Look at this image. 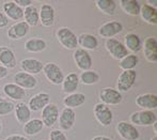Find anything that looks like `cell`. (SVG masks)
<instances>
[{"mask_svg":"<svg viewBox=\"0 0 157 140\" xmlns=\"http://www.w3.org/2000/svg\"><path fill=\"white\" fill-rule=\"evenodd\" d=\"M56 37L59 43L68 50H75L78 48L77 35L67 27H61L57 30Z\"/></svg>","mask_w":157,"mask_h":140,"instance_id":"obj_1","label":"cell"},{"mask_svg":"<svg viewBox=\"0 0 157 140\" xmlns=\"http://www.w3.org/2000/svg\"><path fill=\"white\" fill-rule=\"evenodd\" d=\"M129 123L132 125H139V126H151L156 123L157 117L156 113L152 110H139L135 111L129 115Z\"/></svg>","mask_w":157,"mask_h":140,"instance_id":"obj_2","label":"cell"},{"mask_svg":"<svg viewBox=\"0 0 157 140\" xmlns=\"http://www.w3.org/2000/svg\"><path fill=\"white\" fill-rule=\"evenodd\" d=\"M93 113L96 121L104 127H108L113 121V112L109 106L103 103H97L93 107Z\"/></svg>","mask_w":157,"mask_h":140,"instance_id":"obj_3","label":"cell"},{"mask_svg":"<svg viewBox=\"0 0 157 140\" xmlns=\"http://www.w3.org/2000/svg\"><path fill=\"white\" fill-rule=\"evenodd\" d=\"M98 97L101 99V103L107 106H117L122 103L123 101L122 93L111 87H105L101 89L99 91Z\"/></svg>","mask_w":157,"mask_h":140,"instance_id":"obj_4","label":"cell"},{"mask_svg":"<svg viewBox=\"0 0 157 140\" xmlns=\"http://www.w3.org/2000/svg\"><path fill=\"white\" fill-rule=\"evenodd\" d=\"M43 73L47 80L52 84H61L64 79V74L61 68L55 62H47L43 66Z\"/></svg>","mask_w":157,"mask_h":140,"instance_id":"obj_5","label":"cell"},{"mask_svg":"<svg viewBox=\"0 0 157 140\" xmlns=\"http://www.w3.org/2000/svg\"><path fill=\"white\" fill-rule=\"evenodd\" d=\"M105 47L106 50L110 54V56L113 58V59L119 60V61L128 55V50L126 49L124 44L120 40L114 39V37L106 40Z\"/></svg>","mask_w":157,"mask_h":140,"instance_id":"obj_6","label":"cell"},{"mask_svg":"<svg viewBox=\"0 0 157 140\" xmlns=\"http://www.w3.org/2000/svg\"><path fill=\"white\" fill-rule=\"evenodd\" d=\"M137 78V72L135 70L122 71L117 80V90L120 92H128L134 87Z\"/></svg>","mask_w":157,"mask_h":140,"instance_id":"obj_7","label":"cell"},{"mask_svg":"<svg viewBox=\"0 0 157 140\" xmlns=\"http://www.w3.org/2000/svg\"><path fill=\"white\" fill-rule=\"evenodd\" d=\"M73 59H74L77 68L82 72L91 70L92 65H93V60H92L90 52L86 49H82V48H77V49L74 50Z\"/></svg>","mask_w":157,"mask_h":140,"instance_id":"obj_8","label":"cell"},{"mask_svg":"<svg viewBox=\"0 0 157 140\" xmlns=\"http://www.w3.org/2000/svg\"><path fill=\"white\" fill-rule=\"evenodd\" d=\"M116 130L124 140H138L140 138V133L137 127L127 121H120L117 124Z\"/></svg>","mask_w":157,"mask_h":140,"instance_id":"obj_9","label":"cell"},{"mask_svg":"<svg viewBox=\"0 0 157 140\" xmlns=\"http://www.w3.org/2000/svg\"><path fill=\"white\" fill-rule=\"evenodd\" d=\"M123 31V25L119 21H110L99 26L98 34L104 39H112Z\"/></svg>","mask_w":157,"mask_h":140,"instance_id":"obj_10","label":"cell"},{"mask_svg":"<svg viewBox=\"0 0 157 140\" xmlns=\"http://www.w3.org/2000/svg\"><path fill=\"white\" fill-rule=\"evenodd\" d=\"M13 80H14V84L19 86L21 88H23L24 90H31V89H34L37 87V84H39V80L36 79V77L33 76V75H30L26 72H23V71H19V72L15 73L14 77H13Z\"/></svg>","mask_w":157,"mask_h":140,"instance_id":"obj_11","label":"cell"},{"mask_svg":"<svg viewBox=\"0 0 157 140\" xmlns=\"http://www.w3.org/2000/svg\"><path fill=\"white\" fill-rule=\"evenodd\" d=\"M58 122L60 130L63 132H67V130H72L75 125V122H76V113H75L74 109L64 107L61 110V112L59 113Z\"/></svg>","mask_w":157,"mask_h":140,"instance_id":"obj_12","label":"cell"},{"mask_svg":"<svg viewBox=\"0 0 157 140\" xmlns=\"http://www.w3.org/2000/svg\"><path fill=\"white\" fill-rule=\"evenodd\" d=\"M59 108L56 104L49 103L46 107L42 109V122L44 126L52 127L57 123L59 118Z\"/></svg>","mask_w":157,"mask_h":140,"instance_id":"obj_13","label":"cell"},{"mask_svg":"<svg viewBox=\"0 0 157 140\" xmlns=\"http://www.w3.org/2000/svg\"><path fill=\"white\" fill-rule=\"evenodd\" d=\"M144 58L151 63L157 62V40L155 37H147L142 43Z\"/></svg>","mask_w":157,"mask_h":140,"instance_id":"obj_14","label":"cell"},{"mask_svg":"<svg viewBox=\"0 0 157 140\" xmlns=\"http://www.w3.org/2000/svg\"><path fill=\"white\" fill-rule=\"evenodd\" d=\"M40 23L44 27H52L55 24V18H56V12L52 4L43 3L40 8L39 11Z\"/></svg>","mask_w":157,"mask_h":140,"instance_id":"obj_15","label":"cell"},{"mask_svg":"<svg viewBox=\"0 0 157 140\" xmlns=\"http://www.w3.org/2000/svg\"><path fill=\"white\" fill-rule=\"evenodd\" d=\"M3 14L8 17V19H12L15 21H21L24 18V9L17 6L14 1H6L2 4Z\"/></svg>","mask_w":157,"mask_h":140,"instance_id":"obj_16","label":"cell"},{"mask_svg":"<svg viewBox=\"0 0 157 140\" xmlns=\"http://www.w3.org/2000/svg\"><path fill=\"white\" fill-rule=\"evenodd\" d=\"M50 103V95L46 92H40L34 94L31 99L28 102V107L30 108L31 111H40L43 109L44 107L48 105Z\"/></svg>","mask_w":157,"mask_h":140,"instance_id":"obj_17","label":"cell"},{"mask_svg":"<svg viewBox=\"0 0 157 140\" xmlns=\"http://www.w3.org/2000/svg\"><path fill=\"white\" fill-rule=\"evenodd\" d=\"M30 27L25 23V21H17L13 24L10 28L8 29L6 35L12 41H18V40L25 37L29 32Z\"/></svg>","mask_w":157,"mask_h":140,"instance_id":"obj_18","label":"cell"},{"mask_svg":"<svg viewBox=\"0 0 157 140\" xmlns=\"http://www.w3.org/2000/svg\"><path fill=\"white\" fill-rule=\"evenodd\" d=\"M138 107L145 110H153L157 108V95L155 93H143L139 94L135 99Z\"/></svg>","mask_w":157,"mask_h":140,"instance_id":"obj_19","label":"cell"},{"mask_svg":"<svg viewBox=\"0 0 157 140\" xmlns=\"http://www.w3.org/2000/svg\"><path fill=\"white\" fill-rule=\"evenodd\" d=\"M17 64L15 52L8 46H0V65L6 68H14Z\"/></svg>","mask_w":157,"mask_h":140,"instance_id":"obj_20","label":"cell"},{"mask_svg":"<svg viewBox=\"0 0 157 140\" xmlns=\"http://www.w3.org/2000/svg\"><path fill=\"white\" fill-rule=\"evenodd\" d=\"M44 64L40 60L34 58H26L21 61V68L23 72H26L30 75H36L43 71Z\"/></svg>","mask_w":157,"mask_h":140,"instance_id":"obj_21","label":"cell"},{"mask_svg":"<svg viewBox=\"0 0 157 140\" xmlns=\"http://www.w3.org/2000/svg\"><path fill=\"white\" fill-rule=\"evenodd\" d=\"M124 46L127 50L132 52V54L136 55L142 49V40L140 39L137 33L135 32H128L124 37Z\"/></svg>","mask_w":157,"mask_h":140,"instance_id":"obj_22","label":"cell"},{"mask_svg":"<svg viewBox=\"0 0 157 140\" xmlns=\"http://www.w3.org/2000/svg\"><path fill=\"white\" fill-rule=\"evenodd\" d=\"M77 42L80 48L86 50H95L98 46V40L91 33H81L77 37Z\"/></svg>","mask_w":157,"mask_h":140,"instance_id":"obj_23","label":"cell"},{"mask_svg":"<svg viewBox=\"0 0 157 140\" xmlns=\"http://www.w3.org/2000/svg\"><path fill=\"white\" fill-rule=\"evenodd\" d=\"M3 93L12 101H21L26 96V91L14 83L6 84L3 86Z\"/></svg>","mask_w":157,"mask_h":140,"instance_id":"obj_24","label":"cell"},{"mask_svg":"<svg viewBox=\"0 0 157 140\" xmlns=\"http://www.w3.org/2000/svg\"><path fill=\"white\" fill-rule=\"evenodd\" d=\"M62 90L66 94L76 92L79 86V76L75 72L68 73L66 76H64V79L62 81Z\"/></svg>","mask_w":157,"mask_h":140,"instance_id":"obj_25","label":"cell"},{"mask_svg":"<svg viewBox=\"0 0 157 140\" xmlns=\"http://www.w3.org/2000/svg\"><path fill=\"white\" fill-rule=\"evenodd\" d=\"M15 118L19 124H25L31 119V110L28 107V105L24 102H19L15 105L14 108Z\"/></svg>","mask_w":157,"mask_h":140,"instance_id":"obj_26","label":"cell"},{"mask_svg":"<svg viewBox=\"0 0 157 140\" xmlns=\"http://www.w3.org/2000/svg\"><path fill=\"white\" fill-rule=\"evenodd\" d=\"M86 102V95L80 92H74L67 94L63 99V104L65 107L74 109V108H78L82 106Z\"/></svg>","mask_w":157,"mask_h":140,"instance_id":"obj_27","label":"cell"},{"mask_svg":"<svg viewBox=\"0 0 157 140\" xmlns=\"http://www.w3.org/2000/svg\"><path fill=\"white\" fill-rule=\"evenodd\" d=\"M140 17L143 21L149 25H157V10L156 8L149 6L147 3L141 6L140 9Z\"/></svg>","mask_w":157,"mask_h":140,"instance_id":"obj_28","label":"cell"},{"mask_svg":"<svg viewBox=\"0 0 157 140\" xmlns=\"http://www.w3.org/2000/svg\"><path fill=\"white\" fill-rule=\"evenodd\" d=\"M24 21L29 27H36L40 24L39 9L33 6V4L24 9Z\"/></svg>","mask_w":157,"mask_h":140,"instance_id":"obj_29","label":"cell"},{"mask_svg":"<svg viewBox=\"0 0 157 140\" xmlns=\"http://www.w3.org/2000/svg\"><path fill=\"white\" fill-rule=\"evenodd\" d=\"M47 48V43L41 37H31L25 42V49L28 52H41Z\"/></svg>","mask_w":157,"mask_h":140,"instance_id":"obj_30","label":"cell"},{"mask_svg":"<svg viewBox=\"0 0 157 140\" xmlns=\"http://www.w3.org/2000/svg\"><path fill=\"white\" fill-rule=\"evenodd\" d=\"M44 124L41 119H30L27 123L24 124V133L27 136H36L43 130Z\"/></svg>","mask_w":157,"mask_h":140,"instance_id":"obj_31","label":"cell"},{"mask_svg":"<svg viewBox=\"0 0 157 140\" xmlns=\"http://www.w3.org/2000/svg\"><path fill=\"white\" fill-rule=\"evenodd\" d=\"M120 6L126 14L130 16H138L140 14L141 4L137 0H121Z\"/></svg>","mask_w":157,"mask_h":140,"instance_id":"obj_32","label":"cell"},{"mask_svg":"<svg viewBox=\"0 0 157 140\" xmlns=\"http://www.w3.org/2000/svg\"><path fill=\"white\" fill-rule=\"evenodd\" d=\"M95 4H96V8L105 15L113 16L116 13L117 2L114 0H96Z\"/></svg>","mask_w":157,"mask_h":140,"instance_id":"obj_33","label":"cell"},{"mask_svg":"<svg viewBox=\"0 0 157 140\" xmlns=\"http://www.w3.org/2000/svg\"><path fill=\"white\" fill-rule=\"evenodd\" d=\"M99 79H101V76H99V74L96 71L88 70V71H83L80 74V76H79V83L86 84V86H92V84L98 83Z\"/></svg>","mask_w":157,"mask_h":140,"instance_id":"obj_34","label":"cell"},{"mask_svg":"<svg viewBox=\"0 0 157 140\" xmlns=\"http://www.w3.org/2000/svg\"><path fill=\"white\" fill-rule=\"evenodd\" d=\"M138 62H139V59L136 55L128 54L126 57H124L123 59L120 60V62H119V66H120L123 71L135 70V68L137 66Z\"/></svg>","mask_w":157,"mask_h":140,"instance_id":"obj_35","label":"cell"},{"mask_svg":"<svg viewBox=\"0 0 157 140\" xmlns=\"http://www.w3.org/2000/svg\"><path fill=\"white\" fill-rule=\"evenodd\" d=\"M15 105L13 102L0 99V117L8 115L14 111Z\"/></svg>","mask_w":157,"mask_h":140,"instance_id":"obj_36","label":"cell"},{"mask_svg":"<svg viewBox=\"0 0 157 140\" xmlns=\"http://www.w3.org/2000/svg\"><path fill=\"white\" fill-rule=\"evenodd\" d=\"M49 140H67V137L63 130H52L49 133Z\"/></svg>","mask_w":157,"mask_h":140,"instance_id":"obj_37","label":"cell"},{"mask_svg":"<svg viewBox=\"0 0 157 140\" xmlns=\"http://www.w3.org/2000/svg\"><path fill=\"white\" fill-rule=\"evenodd\" d=\"M14 2L17 4V6H19L21 8H23V9H26V8H28V6H32L31 0H15Z\"/></svg>","mask_w":157,"mask_h":140,"instance_id":"obj_38","label":"cell"},{"mask_svg":"<svg viewBox=\"0 0 157 140\" xmlns=\"http://www.w3.org/2000/svg\"><path fill=\"white\" fill-rule=\"evenodd\" d=\"M4 140H29L26 136L23 135H18V134H13V135H9L8 137H6Z\"/></svg>","mask_w":157,"mask_h":140,"instance_id":"obj_39","label":"cell"},{"mask_svg":"<svg viewBox=\"0 0 157 140\" xmlns=\"http://www.w3.org/2000/svg\"><path fill=\"white\" fill-rule=\"evenodd\" d=\"M9 24V19L6 15L3 14V12L0 11V29L6 28V26Z\"/></svg>","mask_w":157,"mask_h":140,"instance_id":"obj_40","label":"cell"},{"mask_svg":"<svg viewBox=\"0 0 157 140\" xmlns=\"http://www.w3.org/2000/svg\"><path fill=\"white\" fill-rule=\"evenodd\" d=\"M8 76V68L0 65V79H3Z\"/></svg>","mask_w":157,"mask_h":140,"instance_id":"obj_41","label":"cell"},{"mask_svg":"<svg viewBox=\"0 0 157 140\" xmlns=\"http://www.w3.org/2000/svg\"><path fill=\"white\" fill-rule=\"evenodd\" d=\"M92 140H112L111 138L107 136H103V135H98V136H94Z\"/></svg>","mask_w":157,"mask_h":140,"instance_id":"obj_42","label":"cell"},{"mask_svg":"<svg viewBox=\"0 0 157 140\" xmlns=\"http://www.w3.org/2000/svg\"><path fill=\"white\" fill-rule=\"evenodd\" d=\"M153 126H154V133H155V135H156V133H157V124H153Z\"/></svg>","mask_w":157,"mask_h":140,"instance_id":"obj_43","label":"cell"},{"mask_svg":"<svg viewBox=\"0 0 157 140\" xmlns=\"http://www.w3.org/2000/svg\"><path fill=\"white\" fill-rule=\"evenodd\" d=\"M1 130H2V122H1V120H0V133H1Z\"/></svg>","mask_w":157,"mask_h":140,"instance_id":"obj_44","label":"cell"},{"mask_svg":"<svg viewBox=\"0 0 157 140\" xmlns=\"http://www.w3.org/2000/svg\"><path fill=\"white\" fill-rule=\"evenodd\" d=\"M151 140H157V135H155V136H154V137H152Z\"/></svg>","mask_w":157,"mask_h":140,"instance_id":"obj_45","label":"cell"},{"mask_svg":"<svg viewBox=\"0 0 157 140\" xmlns=\"http://www.w3.org/2000/svg\"><path fill=\"white\" fill-rule=\"evenodd\" d=\"M1 94H2V92H1V86H0V97H1Z\"/></svg>","mask_w":157,"mask_h":140,"instance_id":"obj_46","label":"cell"}]
</instances>
